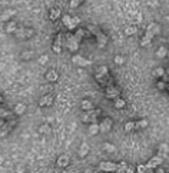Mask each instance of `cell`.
<instances>
[{"label": "cell", "instance_id": "6da1fadb", "mask_svg": "<svg viewBox=\"0 0 169 173\" xmlns=\"http://www.w3.org/2000/svg\"><path fill=\"white\" fill-rule=\"evenodd\" d=\"M14 34H16V37L17 39H22V40H24V39H30L34 34V30L33 29H29V27H17V30L14 32Z\"/></svg>", "mask_w": 169, "mask_h": 173}, {"label": "cell", "instance_id": "7a4b0ae2", "mask_svg": "<svg viewBox=\"0 0 169 173\" xmlns=\"http://www.w3.org/2000/svg\"><path fill=\"white\" fill-rule=\"evenodd\" d=\"M98 169L99 170H103V172H117L119 170V164L113 163V162H100Z\"/></svg>", "mask_w": 169, "mask_h": 173}, {"label": "cell", "instance_id": "3957f363", "mask_svg": "<svg viewBox=\"0 0 169 173\" xmlns=\"http://www.w3.org/2000/svg\"><path fill=\"white\" fill-rule=\"evenodd\" d=\"M66 47H69L70 51H77V49H79V42L76 40L75 34H66Z\"/></svg>", "mask_w": 169, "mask_h": 173}, {"label": "cell", "instance_id": "277c9868", "mask_svg": "<svg viewBox=\"0 0 169 173\" xmlns=\"http://www.w3.org/2000/svg\"><path fill=\"white\" fill-rule=\"evenodd\" d=\"M119 94H120V90L117 89L116 86H108V87H106V90H105V97L106 99H113V100H115V99H117L119 97Z\"/></svg>", "mask_w": 169, "mask_h": 173}, {"label": "cell", "instance_id": "5b68a950", "mask_svg": "<svg viewBox=\"0 0 169 173\" xmlns=\"http://www.w3.org/2000/svg\"><path fill=\"white\" fill-rule=\"evenodd\" d=\"M53 100H55V93H47V94H45V96H42L40 97V100H39V106H52L53 104Z\"/></svg>", "mask_w": 169, "mask_h": 173}, {"label": "cell", "instance_id": "8992f818", "mask_svg": "<svg viewBox=\"0 0 169 173\" xmlns=\"http://www.w3.org/2000/svg\"><path fill=\"white\" fill-rule=\"evenodd\" d=\"M112 126H113V122H112V119H109V117H105L103 120L99 123V129H100L102 133H108L112 129Z\"/></svg>", "mask_w": 169, "mask_h": 173}, {"label": "cell", "instance_id": "52a82bcc", "mask_svg": "<svg viewBox=\"0 0 169 173\" xmlns=\"http://www.w3.org/2000/svg\"><path fill=\"white\" fill-rule=\"evenodd\" d=\"M62 42H63V36L60 33H57L56 37H55V42H53V51L55 53H62Z\"/></svg>", "mask_w": 169, "mask_h": 173}, {"label": "cell", "instance_id": "ba28073f", "mask_svg": "<svg viewBox=\"0 0 169 173\" xmlns=\"http://www.w3.org/2000/svg\"><path fill=\"white\" fill-rule=\"evenodd\" d=\"M69 163H70V157H69V154H65V153L60 154L56 160V164L59 168H67Z\"/></svg>", "mask_w": 169, "mask_h": 173}, {"label": "cell", "instance_id": "9c48e42d", "mask_svg": "<svg viewBox=\"0 0 169 173\" xmlns=\"http://www.w3.org/2000/svg\"><path fill=\"white\" fill-rule=\"evenodd\" d=\"M72 62H73L75 65H77V66H82V67H84V66H89V65H90V60L84 59V57H83V56H80V55H75V56L72 57Z\"/></svg>", "mask_w": 169, "mask_h": 173}, {"label": "cell", "instance_id": "30bf717a", "mask_svg": "<svg viewBox=\"0 0 169 173\" xmlns=\"http://www.w3.org/2000/svg\"><path fill=\"white\" fill-rule=\"evenodd\" d=\"M95 37H96V43H98L99 47H105L108 44V36L102 32H98L95 34Z\"/></svg>", "mask_w": 169, "mask_h": 173}, {"label": "cell", "instance_id": "8fae6325", "mask_svg": "<svg viewBox=\"0 0 169 173\" xmlns=\"http://www.w3.org/2000/svg\"><path fill=\"white\" fill-rule=\"evenodd\" d=\"M160 163H162V156H153V157L146 163V168L148 169H156V168H159Z\"/></svg>", "mask_w": 169, "mask_h": 173}, {"label": "cell", "instance_id": "7c38bea8", "mask_svg": "<svg viewBox=\"0 0 169 173\" xmlns=\"http://www.w3.org/2000/svg\"><path fill=\"white\" fill-rule=\"evenodd\" d=\"M146 32L150 33V34L155 37V36H158L160 33V26L158 23H150L149 26H148V29H146Z\"/></svg>", "mask_w": 169, "mask_h": 173}, {"label": "cell", "instance_id": "4fadbf2b", "mask_svg": "<svg viewBox=\"0 0 169 173\" xmlns=\"http://www.w3.org/2000/svg\"><path fill=\"white\" fill-rule=\"evenodd\" d=\"M26 110H27V106H26L24 103H17L13 109V113L16 115V116H22V115L26 113Z\"/></svg>", "mask_w": 169, "mask_h": 173}, {"label": "cell", "instance_id": "5bb4252c", "mask_svg": "<svg viewBox=\"0 0 169 173\" xmlns=\"http://www.w3.org/2000/svg\"><path fill=\"white\" fill-rule=\"evenodd\" d=\"M90 36V32H88V30H84V29H77L76 30V33H75V37H76V40L80 43V40L83 37H89Z\"/></svg>", "mask_w": 169, "mask_h": 173}, {"label": "cell", "instance_id": "9a60e30c", "mask_svg": "<svg viewBox=\"0 0 169 173\" xmlns=\"http://www.w3.org/2000/svg\"><path fill=\"white\" fill-rule=\"evenodd\" d=\"M60 14H62V12H60V9L59 7H52L50 9V12H49V17H50V20H57L59 17H60Z\"/></svg>", "mask_w": 169, "mask_h": 173}, {"label": "cell", "instance_id": "2e32d148", "mask_svg": "<svg viewBox=\"0 0 169 173\" xmlns=\"http://www.w3.org/2000/svg\"><path fill=\"white\" fill-rule=\"evenodd\" d=\"M14 14H16V10L13 9H9V10H5L3 13H2V16H0V19L3 20V22H7L9 19H12Z\"/></svg>", "mask_w": 169, "mask_h": 173}, {"label": "cell", "instance_id": "e0dca14e", "mask_svg": "<svg viewBox=\"0 0 169 173\" xmlns=\"http://www.w3.org/2000/svg\"><path fill=\"white\" fill-rule=\"evenodd\" d=\"M88 153H89V145H88L86 142H83V143L80 145L79 150H77V154H79L80 157H84Z\"/></svg>", "mask_w": 169, "mask_h": 173}, {"label": "cell", "instance_id": "ac0fdd59", "mask_svg": "<svg viewBox=\"0 0 169 173\" xmlns=\"http://www.w3.org/2000/svg\"><path fill=\"white\" fill-rule=\"evenodd\" d=\"M57 77H59V75H57V72L56 70H49L46 73V80L49 82V83H53V82H56Z\"/></svg>", "mask_w": 169, "mask_h": 173}, {"label": "cell", "instance_id": "d6986e66", "mask_svg": "<svg viewBox=\"0 0 169 173\" xmlns=\"http://www.w3.org/2000/svg\"><path fill=\"white\" fill-rule=\"evenodd\" d=\"M152 39H153V36H152L150 33L146 32V33H145V36H143V37L141 39V46H142V47H145V46H148V44H150Z\"/></svg>", "mask_w": 169, "mask_h": 173}, {"label": "cell", "instance_id": "ffe728a7", "mask_svg": "<svg viewBox=\"0 0 169 173\" xmlns=\"http://www.w3.org/2000/svg\"><path fill=\"white\" fill-rule=\"evenodd\" d=\"M80 109L84 110V112H89L93 109V102H90V100H83V102L80 103Z\"/></svg>", "mask_w": 169, "mask_h": 173}, {"label": "cell", "instance_id": "44dd1931", "mask_svg": "<svg viewBox=\"0 0 169 173\" xmlns=\"http://www.w3.org/2000/svg\"><path fill=\"white\" fill-rule=\"evenodd\" d=\"M88 132H89V135H90V136L98 135L99 132H100V129H99V123H90V125H89V129H88Z\"/></svg>", "mask_w": 169, "mask_h": 173}, {"label": "cell", "instance_id": "7402d4cb", "mask_svg": "<svg viewBox=\"0 0 169 173\" xmlns=\"http://www.w3.org/2000/svg\"><path fill=\"white\" fill-rule=\"evenodd\" d=\"M108 75H109L108 66H99L96 69V75L95 76H108Z\"/></svg>", "mask_w": 169, "mask_h": 173}, {"label": "cell", "instance_id": "603a6c76", "mask_svg": "<svg viewBox=\"0 0 169 173\" xmlns=\"http://www.w3.org/2000/svg\"><path fill=\"white\" fill-rule=\"evenodd\" d=\"M33 55H34V53H33V50H24L23 53H22V55H20V59H22V60H30V59H32L33 57Z\"/></svg>", "mask_w": 169, "mask_h": 173}, {"label": "cell", "instance_id": "cb8c5ba5", "mask_svg": "<svg viewBox=\"0 0 169 173\" xmlns=\"http://www.w3.org/2000/svg\"><path fill=\"white\" fill-rule=\"evenodd\" d=\"M113 106H115L116 109H123L125 106H126V102H125L122 97H117V99H115V103H113Z\"/></svg>", "mask_w": 169, "mask_h": 173}, {"label": "cell", "instance_id": "d4e9b609", "mask_svg": "<svg viewBox=\"0 0 169 173\" xmlns=\"http://www.w3.org/2000/svg\"><path fill=\"white\" fill-rule=\"evenodd\" d=\"M17 30V23L16 22H9L7 26H6V32L7 33H14Z\"/></svg>", "mask_w": 169, "mask_h": 173}, {"label": "cell", "instance_id": "484cf974", "mask_svg": "<svg viewBox=\"0 0 169 173\" xmlns=\"http://www.w3.org/2000/svg\"><path fill=\"white\" fill-rule=\"evenodd\" d=\"M156 56L159 57V59H162V57H165V56H168V49L165 46H160L158 50H156Z\"/></svg>", "mask_w": 169, "mask_h": 173}, {"label": "cell", "instance_id": "4316f807", "mask_svg": "<svg viewBox=\"0 0 169 173\" xmlns=\"http://www.w3.org/2000/svg\"><path fill=\"white\" fill-rule=\"evenodd\" d=\"M148 125H149V122L146 119H142L135 123V129H145V127H148Z\"/></svg>", "mask_w": 169, "mask_h": 173}, {"label": "cell", "instance_id": "83f0119b", "mask_svg": "<svg viewBox=\"0 0 169 173\" xmlns=\"http://www.w3.org/2000/svg\"><path fill=\"white\" fill-rule=\"evenodd\" d=\"M103 150H106L108 153H115V152H116V147H115V145H112V143L105 142L103 143Z\"/></svg>", "mask_w": 169, "mask_h": 173}, {"label": "cell", "instance_id": "f1b7e54d", "mask_svg": "<svg viewBox=\"0 0 169 173\" xmlns=\"http://www.w3.org/2000/svg\"><path fill=\"white\" fill-rule=\"evenodd\" d=\"M136 32H138V29L135 24H133V26H128V27L125 29V34H126V36H133V34H136Z\"/></svg>", "mask_w": 169, "mask_h": 173}, {"label": "cell", "instance_id": "f546056e", "mask_svg": "<svg viewBox=\"0 0 169 173\" xmlns=\"http://www.w3.org/2000/svg\"><path fill=\"white\" fill-rule=\"evenodd\" d=\"M160 154H168L169 153V145L168 143H160L159 147H158Z\"/></svg>", "mask_w": 169, "mask_h": 173}, {"label": "cell", "instance_id": "4dcf8cb0", "mask_svg": "<svg viewBox=\"0 0 169 173\" xmlns=\"http://www.w3.org/2000/svg\"><path fill=\"white\" fill-rule=\"evenodd\" d=\"M39 132H40L42 135H49V133L52 132V129H50V126H49L47 123H45V125H42V126L39 127Z\"/></svg>", "mask_w": 169, "mask_h": 173}, {"label": "cell", "instance_id": "1f68e13d", "mask_svg": "<svg viewBox=\"0 0 169 173\" xmlns=\"http://www.w3.org/2000/svg\"><path fill=\"white\" fill-rule=\"evenodd\" d=\"M153 76L158 77V79H159V77H164L165 76V69L164 67H156L155 70H153Z\"/></svg>", "mask_w": 169, "mask_h": 173}, {"label": "cell", "instance_id": "d6a6232c", "mask_svg": "<svg viewBox=\"0 0 169 173\" xmlns=\"http://www.w3.org/2000/svg\"><path fill=\"white\" fill-rule=\"evenodd\" d=\"M0 117H2L3 120H6V119H12V113H10L9 110L2 109V110H0Z\"/></svg>", "mask_w": 169, "mask_h": 173}, {"label": "cell", "instance_id": "836d02e7", "mask_svg": "<svg viewBox=\"0 0 169 173\" xmlns=\"http://www.w3.org/2000/svg\"><path fill=\"white\" fill-rule=\"evenodd\" d=\"M80 23V19L79 17H72V23L70 26H69V30H73V29H76V26Z\"/></svg>", "mask_w": 169, "mask_h": 173}, {"label": "cell", "instance_id": "e575fe53", "mask_svg": "<svg viewBox=\"0 0 169 173\" xmlns=\"http://www.w3.org/2000/svg\"><path fill=\"white\" fill-rule=\"evenodd\" d=\"M70 23H72V17H70V16H67V14H66V16H63V24H65L67 29H69Z\"/></svg>", "mask_w": 169, "mask_h": 173}, {"label": "cell", "instance_id": "d590c367", "mask_svg": "<svg viewBox=\"0 0 169 173\" xmlns=\"http://www.w3.org/2000/svg\"><path fill=\"white\" fill-rule=\"evenodd\" d=\"M80 5H82V2H80V0H70V3H69L70 9H76V7H79Z\"/></svg>", "mask_w": 169, "mask_h": 173}, {"label": "cell", "instance_id": "8d00e7d4", "mask_svg": "<svg viewBox=\"0 0 169 173\" xmlns=\"http://www.w3.org/2000/svg\"><path fill=\"white\" fill-rule=\"evenodd\" d=\"M135 129V122H128L125 125V132H132Z\"/></svg>", "mask_w": 169, "mask_h": 173}, {"label": "cell", "instance_id": "74e56055", "mask_svg": "<svg viewBox=\"0 0 169 173\" xmlns=\"http://www.w3.org/2000/svg\"><path fill=\"white\" fill-rule=\"evenodd\" d=\"M80 119H82V122H83V123H89V125H90V116H89V113H88V112H84Z\"/></svg>", "mask_w": 169, "mask_h": 173}, {"label": "cell", "instance_id": "f35d334b", "mask_svg": "<svg viewBox=\"0 0 169 173\" xmlns=\"http://www.w3.org/2000/svg\"><path fill=\"white\" fill-rule=\"evenodd\" d=\"M115 63H116V65H123V63H125V59H123V56H120V55H117L116 57H115Z\"/></svg>", "mask_w": 169, "mask_h": 173}, {"label": "cell", "instance_id": "ab89813d", "mask_svg": "<svg viewBox=\"0 0 169 173\" xmlns=\"http://www.w3.org/2000/svg\"><path fill=\"white\" fill-rule=\"evenodd\" d=\"M146 170H148V168H146V164H139L136 169L138 173H146Z\"/></svg>", "mask_w": 169, "mask_h": 173}, {"label": "cell", "instance_id": "60d3db41", "mask_svg": "<svg viewBox=\"0 0 169 173\" xmlns=\"http://www.w3.org/2000/svg\"><path fill=\"white\" fill-rule=\"evenodd\" d=\"M47 60H49V57H47L46 55H43V56L39 57V63H40V65H46Z\"/></svg>", "mask_w": 169, "mask_h": 173}, {"label": "cell", "instance_id": "b9f144b4", "mask_svg": "<svg viewBox=\"0 0 169 173\" xmlns=\"http://www.w3.org/2000/svg\"><path fill=\"white\" fill-rule=\"evenodd\" d=\"M166 86H168V84L165 83V82H158V89L159 90H165L166 89Z\"/></svg>", "mask_w": 169, "mask_h": 173}, {"label": "cell", "instance_id": "7bdbcfd3", "mask_svg": "<svg viewBox=\"0 0 169 173\" xmlns=\"http://www.w3.org/2000/svg\"><path fill=\"white\" fill-rule=\"evenodd\" d=\"M95 172H96V169L95 168H86L82 173H95Z\"/></svg>", "mask_w": 169, "mask_h": 173}, {"label": "cell", "instance_id": "ee69618b", "mask_svg": "<svg viewBox=\"0 0 169 173\" xmlns=\"http://www.w3.org/2000/svg\"><path fill=\"white\" fill-rule=\"evenodd\" d=\"M24 166H16V173H24Z\"/></svg>", "mask_w": 169, "mask_h": 173}, {"label": "cell", "instance_id": "f6af8a7d", "mask_svg": "<svg viewBox=\"0 0 169 173\" xmlns=\"http://www.w3.org/2000/svg\"><path fill=\"white\" fill-rule=\"evenodd\" d=\"M155 173H166V170H165L164 168H156L155 169Z\"/></svg>", "mask_w": 169, "mask_h": 173}, {"label": "cell", "instance_id": "bcb514c9", "mask_svg": "<svg viewBox=\"0 0 169 173\" xmlns=\"http://www.w3.org/2000/svg\"><path fill=\"white\" fill-rule=\"evenodd\" d=\"M3 125H5V120H3V119H0V130H2V127H3Z\"/></svg>", "mask_w": 169, "mask_h": 173}, {"label": "cell", "instance_id": "7dc6e473", "mask_svg": "<svg viewBox=\"0 0 169 173\" xmlns=\"http://www.w3.org/2000/svg\"><path fill=\"white\" fill-rule=\"evenodd\" d=\"M126 173H133V169H132V168H128V169H126Z\"/></svg>", "mask_w": 169, "mask_h": 173}, {"label": "cell", "instance_id": "c3c4849f", "mask_svg": "<svg viewBox=\"0 0 169 173\" xmlns=\"http://www.w3.org/2000/svg\"><path fill=\"white\" fill-rule=\"evenodd\" d=\"M3 102V97H2V94H0V103Z\"/></svg>", "mask_w": 169, "mask_h": 173}, {"label": "cell", "instance_id": "681fc988", "mask_svg": "<svg viewBox=\"0 0 169 173\" xmlns=\"http://www.w3.org/2000/svg\"><path fill=\"white\" fill-rule=\"evenodd\" d=\"M168 57H169V50H168Z\"/></svg>", "mask_w": 169, "mask_h": 173}, {"label": "cell", "instance_id": "f907efd6", "mask_svg": "<svg viewBox=\"0 0 169 173\" xmlns=\"http://www.w3.org/2000/svg\"><path fill=\"white\" fill-rule=\"evenodd\" d=\"M80 2H82V3H83V0H80Z\"/></svg>", "mask_w": 169, "mask_h": 173}, {"label": "cell", "instance_id": "816d5d0a", "mask_svg": "<svg viewBox=\"0 0 169 173\" xmlns=\"http://www.w3.org/2000/svg\"><path fill=\"white\" fill-rule=\"evenodd\" d=\"M168 43H169V39H168Z\"/></svg>", "mask_w": 169, "mask_h": 173}]
</instances>
